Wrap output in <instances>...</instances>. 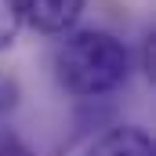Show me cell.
<instances>
[{
    "instance_id": "obj_2",
    "label": "cell",
    "mask_w": 156,
    "mask_h": 156,
    "mask_svg": "<svg viewBox=\"0 0 156 156\" xmlns=\"http://www.w3.org/2000/svg\"><path fill=\"white\" fill-rule=\"evenodd\" d=\"M83 7L87 0H22L26 26L40 37H66L69 29H76Z\"/></svg>"
},
{
    "instance_id": "obj_3",
    "label": "cell",
    "mask_w": 156,
    "mask_h": 156,
    "mask_svg": "<svg viewBox=\"0 0 156 156\" xmlns=\"http://www.w3.org/2000/svg\"><path fill=\"white\" fill-rule=\"evenodd\" d=\"M87 156H156V145H153V134L145 127L113 123L87 145Z\"/></svg>"
},
{
    "instance_id": "obj_1",
    "label": "cell",
    "mask_w": 156,
    "mask_h": 156,
    "mask_svg": "<svg viewBox=\"0 0 156 156\" xmlns=\"http://www.w3.org/2000/svg\"><path fill=\"white\" fill-rule=\"evenodd\" d=\"M51 66L66 94L91 102L120 91L134 69V58L131 47L109 29H69L66 40L55 47Z\"/></svg>"
},
{
    "instance_id": "obj_5",
    "label": "cell",
    "mask_w": 156,
    "mask_h": 156,
    "mask_svg": "<svg viewBox=\"0 0 156 156\" xmlns=\"http://www.w3.org/2000/svg\"><path fill=\"white\" fill-rule=\"evenodd\" d=\"M0 156H37V153L26 145V138H22L18 131L0 127Z\"/></svg>"
},
{
    "instance_id": "obj_4",
    "label": "cell",
    "mask_w": 156,
    "mask_h": 156,
    "mask_svg": "<svg viewBox=\"0 0 156 156\" xmlns=\"http://www.w3.org/2000/svg\"><path fill=\"white\" fill-rule=\"evenodd\" d=\"M26 26V15H22V0H0V51L15 47V40Z\"/></svg>"
},
{
    "instance_id": "obj_6",
    "label": "cell",
    "mask_w": 156,
    "mask_h": 156,
    "mask_svg": "<svg viewBox=\"0 0 156 156\" xmlns=\"http://www.w3.org/2000/svg\"><path fill=\"white\" fill-rule=\"evenodd\" d=\"M142 73H145V80L156 76V33L153 29H149L145 40H142Z\"/></svg>"
}]
</instances>
